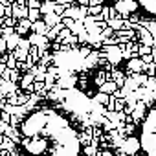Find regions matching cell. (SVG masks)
Segmentation results:
<instances>
[{
  "mask_svg": "<svg viewBox=\"0 0 156 156\" xmlns=\"http://www.w3.org/2000/svg\"><path fill=\"white\" fill-rule=\"evenodd\" d=\"M101 136V129H94V138H99Z\"/></svg>",
  "mask_w": 156,
  "mask_h": 156,
  "instance_id": "cell-11",
  "label": "cell"
},
{
  "mask_svg": "<svg viewBox=\"0 0 156 156\" xmlns=\"http://www.w3.org/2000/svg\"><path fill=\"white\" fill-rule=\"evenodd\" d=\"M87 11H88L90 15H98V13L101 11V6H90V8H88Z\"/></svg>",
  "mask_w": 156,
  "mask_h": 156,
  "instance_id": "cell-8",
  "label": "cell"
},
{
  "mask_svg": "<svg viewBox=\"0 0 156 156\" xmlns=\"http://www.w3.org/2000/svg\"><path fill=\"white\" fill-rule=\"evenodd\" d=\"M108 96L110 94H105V92H99V94H96V103H101V105H107V101H108Z\"/></svg>",
  "mask_w": 156,
  "mask_h": 156,
  "instance_id": "cell-6",
  "label": "cell"
},
{
  "mask_svg": "<svg viewBox=\"0 0 156 156\" xmlns=\"http://www.w3.org/2000/svg\"><path fill=\"white\" fill-rule=\"evenodd\" d=\"M116 88H118V85L114 83V79H107L99 85V92H105V94H112Z\"/></svg>",
  "mask_w": 156,
  "mask_h": 156,
  "instance_id": "cell-3",
  "label": "cell"
},
{
  "mask_svg": "<svg viewBox=\"0 0 156 156\" xmlns=\"http://www.w3.org/2000/svg\"><path fill=\"white\" fill-rule=\"evenodd\" d=\"M107 24H108V26H110V28L116 31V30H121V28H123V19L118 15V17H112V19H108V20H107Z\"/></svg>",
  "mask_w": 156,
  "mask_h": 156,
  "instance_id": "cell-4",
  "label": "cell"
},
{
  "mask_svg": "<svg viewBox=\"0 0 156 156\" xmlns=\"http://www.w3.org/2000/svg\"><path fill=\"white\" fill-rule=\"evenodd\" d=\"M96 149H98V145H94V143H92L90 147H87V154H94V152H96Z\"/></svg>",
  "mask_w": 156,
  "mask_h": 156,
  "instance_id": "cell-9",
  "label": "cell"
},
{
  "mask_svg": "<svg viewBox=\"0 0 156 156\" xmlns=\"http://www.w3.org/2000/svg\"><path fill=\"white\" fill-rule=\"evenodd\" d=\"M140 59L147 64V62H152L154 59H152V53H143V55H140Z\"/></svg>",
  "mask_w": 156,
  "mask_h": 156,
  "instance_id": "cell-7",
  "label": "cell"
},
{
  "mask_svg": "<svg viewBox=\"0 0 156 156\" xmlns=\"http://www.w3.org/2000/svg\"><path fill=\"white\" fill-rule=\"evenodd\" d=\"M103 2H105V0H90L88 4H90V6H101Z\"/></svg>",
  "mask_w": 156,
  "mask_h": 156,
  "instance_id": "cell-10",
  "label": "cell"
},
{
  "mask_svg": "<svg viewBox=\"0 0 156 156\" xmlns=\"http://www.w3.org/2000/svg\"><path fill=\"white\" fill-rule=\"evenodd\" d=\"M88 2H90V0H81V4H83V6H87Z\"/></svg>",
  "mask_w": 156,
  "mask_h": 156,
  "instance_id": "cell-12",
  "label": "cell"
},
{
  "mask_svg": "<svg viewBox=\"0 0 156 156\" xmlns=\"http://www.w3.org/2000/svg\"><path fill=\"white\" fill-rule=\"evenodd\" d=\"M136 127H138L136 123H125V125H123V134H125V136L134 134V132H136Z\"/></svg>",
  "mask_w": 156,
  "mask_h": 156,
  "instance_id": "cell-5",
  "label": "cell"
},
{
  "mask_svg": "<svg viewBox=\"0 0 156 156\" xmlns=\"http://www.w3.org/2000/svg\"><path fill=\"white\" fill-rule=\"evenodd\" d=\"M143 61L140 59V57H130L129 61H127V72H143ZM125 72V73H127Z\"/></svg>",
  "mask_w": 156,
  "mask_h": 156,
  "instance_id": "cell-2",
  "label": "cell"
},
{
  "mask_svg": "<svg viewBox=\"0 0 156 156\" xmlns=\"http://www.w3.org/2000/svg\"><path fill=\"white\" fill-rule=\"evenodd\" d=\"M121 149L125 151V154H134V152H138V151L141 149V143H140V140H138L134 134H129V136L123 138Z\"/></svg>",
  "mask_w": 156,
  "mask_h": 156,
  "instance_id": "cell-1",
  "label": "cell"
}]
</instances>
